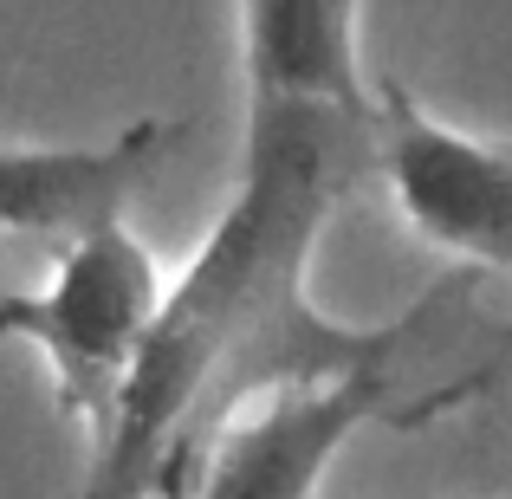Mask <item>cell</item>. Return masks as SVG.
<instances>
[{
    "label": "cell",
    "instance_id": "8992f818",
    "mask_svg": "<svg viewBox=\"0 0 512 499\" xmlns=\"http://www.w3.org/2000/svg\"><path fill=\"white\" fill-rule=\"evenodd\" d=\"M247 98L370 104L357 78V0H240Z\"/></svg>",
    "mask_w": 512,
    "mask_h": 499
},
{
    "label": "cell",
    "instance_id": "5b68a950",
    "mask_svg": "<svg viewBox=\"0 0 512 499\" xmlns=\"http://www.w3.org/2000/svg\"><path fill=\"white\" fill-rule=\"evenodd\" d=\"M169 124L137 117L111 143H26L0 150V234H33V240H72L78 227L124 214L143 175L163 163Z\"/></svg>",
    "mask_w": 512,
    "mask_h": 499
},
{
    "label": "cell",
    "instance_id": "52a82bcc",
    "mask_svg": "<svg viewBox=\"0 0 512 499\" xmlns=\"http://www.w3.org/2000/svg\"><path fill=\"white\" fill-rule=\"evenodd\" d=\"M506 350H512V344H506Z\"/></svg>",
    "mask_w": 512,
    "mask_h": 499
},
{
    "label": "cell",
    "instance_id": "6da1fadb",
    "mask_svg": "<svg viewBox=\"0 0 512 499\" xmlns=\"http://www.w3.org/2000/svg\"><path fill=\"white\" fill-rule=\"evenodd\" d=\"M370 175V104L253 98L247 150L214 234L163 286L137 344L111 422L98 428L91 493L188 499L214 435L240 402L292 376H325L376 357H409L448 312L461 279H441L389 325L325 318L305 292V266L331 208Z\"/></svg>",
    "mask_w": 512,
    "mask_h": 499
},
{
    "label": "cell",
    "instance_id": "3957f363",
    "mask_svg": "<svg viewBox=\"0 0 512 499\" xmlns=\"http://www.w3.org/2000/svg\"><path fill=\"white\" fill-rule=\"evenodd\" d=\"M52 253L59 260H52L46 286L0 299V337L33 344L46 357L59 415H72L98 435L111 422V402L124 389L130 363H137L143 331L163 305V273H156L150 247L130 234L124 214L78 227Z\"/></svg>",
    "mask_w": 512,
    "mask_h": 499
},
{
    "label": "cell",
    "instance_id": "277c9868",
    "mask_svg": "<svg viewBox=\"0 0 512 499\" xmlns=\"http://www.w3.org/2000/svg\"><path fill=\"white\" fill-rule=\"evenodd\" d=\"M370 175L389 182L422 240L512 273V137H467L383 78L370 98Z\"/></svg>",
    "mask_w": 512,
    "mask_h": 499
},
{
    "label": "cell",
    "instance_id": "7a4b0ae2",
    "mask_svg": "<svg viewBox=\"0 0 512 499\" xmlns=\"http://www.w3.org/2000/svg\"><path fill=\"white\" fill-rule=\"evenodd\" d=\"M487 383H493V370H467L461 383L415 389L402 376V357L273 383L227 415V428L214 435L208 461L195 474V493L201 499H305V493H318L331 454L357 428H370V422L428 428L435 415L461 409Z\"/></svg>",
    "mask_w": 512,
    "mask_h": 499
}]
</instances>
